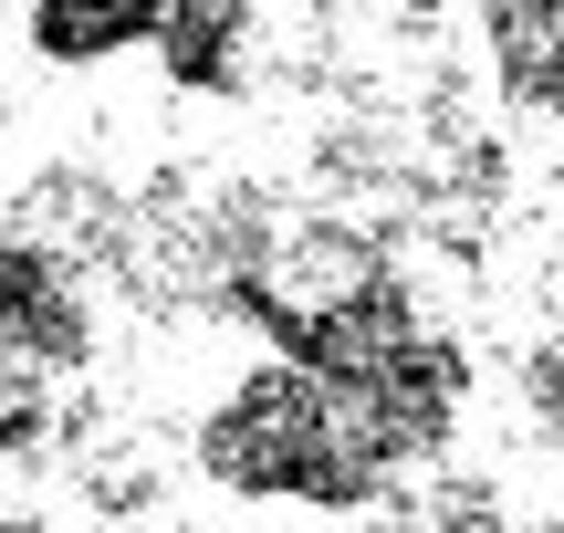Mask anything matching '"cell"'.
<instances>
[{
  "instance_id": "1",
  "label": "cell",
  "mask_w": 564,
  "mask_h": 533,
  "mask_svg": "<svg viewBox=\"0 0 564 533\" xmlns=\"http://www.w3.org/2000/svg\"><path fill=\"white\" fill-rule=\"evenodd\" d=\"M209 481L251 502H324V513H356L387 481L408 471V439L387 429L377 388L366 377H314V367H251L230 388V409L199 429Z\"/></svg>"
},
{
  "instance_id": "2",
  "label": "cell",
  "mask_w": 564,
  "mask_h": 533,
  "mask_svg": "<svg viewBox=\"0 0 564 533\" xmlns=\"http://www.w3.org/2000/svg\"><path fill=\"white\" fill-rule=\"evenodd\" d=\"M481 32L502 53V84L564 126V0H502V11H481Z\"/></svg>"
},
{
  "instance_id": "3",
  "label": "cell",
  "mask_w": 564,
  "mask_h": 533,
  "mask_svg": "<svg viewBox=\"0 0 564 533\" xmlns=\"http://www.w3.org/2000/svg\"><path fill=\"white\" fill-rule=\"evenodd\" d=\"M11 346H21V367L32 356H84V314H74V293L53 283V262L32 241L11 251Z\"/></svg>"
},
{
  "instance_id": "4",
  "label": "cell",
  "mask_w": 564,
  "mask_h": 533,
  "mask_svg": "<svg viewBox=\"0 0 564 533\" xmlns=\"http://www.w3.org/2000/svg\"><path fill=\"white\" fill-rule=\"evenodd\" d=\"M167 32V11H32V42L42 53H63V63H95V53H137V42H158Z\"/></svg>"
},
{
  "instance_id": "5",
  "label": "cell",
  "mask_w": 564,
  "mask_h": 533,
  "mask_svg": "<svg viewBox=\"0 0 564 533\" xmlns=\"http://www.w3.org/2000/svg\"><path fill=\"white\" fill-rule=\"evenodd\" d=\"M158 53L178 63V84H220V63L241 53V11H167Z\"/></svg>"
}]
</instances>
